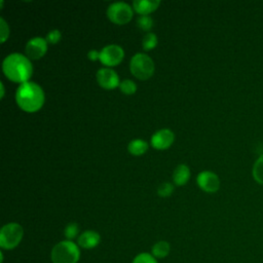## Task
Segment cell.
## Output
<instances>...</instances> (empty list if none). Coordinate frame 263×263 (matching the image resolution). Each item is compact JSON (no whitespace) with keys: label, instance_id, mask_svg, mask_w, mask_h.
<instances>
[{"label":"cell","instance_id":"cell-1","mask_svg":"<svg viewBox=\"0 0 263 263\" xmlns=\"http://www.w3.org/2000/svg\"><path fill=\"white\" fill-rule=\"evenodd\" d=\"M2 69L9 80L21 84L29 81L33 73V66L30 59L17 52L11 53L4 59Z\"/></svg>","mask_w":263,"mask_h":263},{"label":"cell","instance_id":"cell-2","mask_svg":"<svg viewBox=\"0 0 263 263\" xmlns=\"http://www.w3.org/2000/svg\"><path fill=\"white\" fill-rule=\"evenodd\" d=\"M15 101L22 110L36 112L44 104L43 89L39 84L32 81L22 83L16 89Z\"/></svg>","mask_w":263,"mask_h":263},{"label":"cell","instance_id":"cell-3","mask_svg":"<svg viewBox=\"0 0 263 263\" xmlns=\"http://www.w3.org/2000/svg\"><path fill=\"white\" fill-rule=\"evenodd\" d=\"M79 257L80 251L72 240H63L51 251L52 263H77Z\"/></svg>","mask_w":263,"mask_h":263},{"label":"cell","instance_id":"cell-4","mask_svg":"<svg viewBox=\"0 0 263 263\" xmlns=\"http://www.w3.org/2000/svg\"><path fill=\"white\" fill-rule=\"evenodd\" d=\"M132 74L140 80H147L154 73V63L152 59L145 53L135 54L129 63Z\"/></svg>","mask_w":263,"mask_h":263},{"label":"cell","instance_id":"cell-5","mask_svg":"<svg viewBox=\"0 0 263 263\" xmlns=\"http://www.w3.org/2000/svg\"><path fill=\"white\" fill-rule=\"evenodd\" d=\"M23 235H24V229L20 224L8 223L1 228L0 247L2 249L11 250L21 242Z\"/></svg>","mask_w":263,"mask_h":263},{"label":"cell","instance_id":"cell-6","mask_svg":"<svg viewBox=\"0 0 263 263\" xmlns=\"http://www.w3.org/2000/svg\"><path fill=\"white\" fill-rule=\"evenodd\" d=\"M107 16L116 25H124L133 18V9L125 2H115L108 7Z\"/></svg>","mask_w":263,"mask_h":263},{"label":"cell","instance_id":"cell-7","mask_svg":"<svg viewBox=\"0 0 263 263\" xmlns=\"http://www.w3.org/2000/svg\"><path fill=\"white\" fill-rule=\"evenodd\" d=\"M124 58V51L122 47L117 44H110L100 51V61L103 65L108 67L117 66Z\"/></svg>","mask_w":263,"mask_h":263},{"label":"cell","instance_id":"cell-8","mask_svg":"<svg viewBox=\"0 0 263 263\" xmlns=\"http://www.w3.org/2000/svg\"><path fill=\"white\" fill-rule=\"evenodd\" d=\"M196 182L201 190L209 193H214L220 188L219 177L211 171L200 172L196 178Z\"/></svg>","mask_w":263,"mask_h":263},{"label":"cell","instance_id":"cell-9","mask_svg":"<svg viewBox=\"0 0 263 263\" xmlns=\"http://www.w3.org/2000/svg\"><path fill=\"white\" fill-rule=\"evenodd\" d=\"M47 50V41L41 37H34L26 44V54L31 60H39Z\"/></svg>","mask_w":263,"mask_h":263},{"label":"cell","instance_id":"cell-10","mask_svg":"<svg viewBox=\"0 0 263 263\" xmlns=\"http://www.w3.org/2000/svg\"><path fill=\"white\" fill-rule=\"evenodd\" d=\"M97 81L105 89H114L120 81L117 73L110 68H102L97 72Z\"/></svg>","mask_w":263,"mask_h":263},{"label":"cell","instance_id":"cell-11","mask_svg":"<svg viewBox=\"0 0 263 263\" xmlns=\"http://www.w3.org/2000/svg\"><path fill=\"white\" fill-rule=\"evenodd\" d=\"M175 141L174 133L168 128H162L153 134L151 138V145L158 150L167 149Z\"/></svg>","mask_w":263,"mask_h":263},{"label":"cell","instance_id":"cell-12","mask_svg":"<svg viewBox=\"0 0 263 263\" xmlns=\"http://www.w3.org/2000/svg\"><path fill=\"white\" fill-rule=\"evenodd\" d=\"M159 4V0H135L133 2V7L139 14L148 15L149 13L155 11Z\"/></svg>","mask_w":263,"mask_h":263},{"label":"cell","instance_id":"cell-13","mask_svg":"<svg viewBox=\"0 0 263 263\" xmlns=\"http://www.w3.org/2000/svg\"><path fill=\"white\" fill-rule=\"evenodd\" d=\"M100 234L93 230H86L78 237V245L83 249H92L100 242Z\"/></svg>","mask_w":263,"mask_h":263},{"label":"cell","instance_id":"cell-14","mask_svg":"<svg viewBox=\"0 0 263 263\" xmlns=\"http://www.w3.org/2000/svg\"><path fill=\"white\" fill-rule=\"evenodd\" d=\"M190 178V170L186 164H179L174 174H173V180L176 185L182 186L187 183V181Z\"/></svg>","mask_w":263,"mask_h":263},{"label":"cell","instance_id":"cell-15","mask_svg":"<svg viewBox=\"0 0 263 263\" xmlns=\"http://www.w3.org/2000/svg\"><path fill=\"white\" fill-rule=\"evenodd\" d=\"M128 152L133 155H142L148 150V143L142 139H135L127 146Z\"/></svg>","mask_w":263,"mask_h":263},{"label":"cell","instance_id":"cell-16","mask_svg":"<svg viewBox=\"0 0 263 263\" xmlns=\"http://www.w3.org/2000/svg\"><path fill=\"white\" fill-rule=\"evenodd\" d=\"M170 250H171L170 243L167 241L160 240L154 243V246L152 247V255L155 258H164L168 255Z\"/></svg>","mask_w":263,"mask_h":263},{"label":"cell","instance_id":"cell-17","mask_svg":"<svg viewBox=\"0 0 263 263\" xmlns=\"http://www.w3.org/2000/svg\"><path fill=\"white\" fill-rule=\"evenodd\" d=\"M252 175L257 183L263 185V154L255 161L252 168Z\"/></svg>","mask_w":263,"mask_h":263},{"label":"cell","instance_id":"cell-18","mask_svg":"<svg viewBox=\"0 0 263 263\" xmlns=\"http://www.w3.org/2000/svg\"><path fill=\"white\" fill-rule=\"evenodd\" d=\"M144 50H151L157 45V37L154 33H147L142 41Z\"/></svg>","mask_w":263,"mask_h":263},{"label":"cell","instance_id":"cell-19","mask_svg":"<svg viewBox=\"0 0 263 263\" xmlns=\"http://www.w3.org/2000/svg\"><path fill=\"white\" fill-rule=\"evenodd\" d=\"M119 88H120L121 92H123L125 95H133L137 90V85L134 81H132L129 79H125L120 82Z\"/></svg>","mask_w":263,"mask_h":263},{"label":"cell","instance_id":"cell-20","mask_svg":"<svg viewBox=\"0 0 263 263\" xmlns=\"http://www.w3.org/2000/svg\"><path fill=\"white\" fill-rule=\"evenodd\" d=\"M137 25L143 31H149L153 27V20L149 15H141L137 20Z\"/></svg>","mask_w":263,"mask_h":263},{"label":"cell","instance_id":"cell-21","mask_svg":"<svg viewBox=\"0 0 263 263\" xmlns=\"http://www.w3.org/2000/svg\"><path fill=\"white\" fill-rule=\"evenodd\" d=\"M79 232V227L77 225V223H69L66 228H65V236L68 238V240H71L73 239L74 237H76V235L78 234Z\"/></svg>","mask_w":263,"mask_h":263},{"label":"cell","instance_id":"cell-22","mask_svg":"<svg viewBox=\"0 0 263 263\" xmlns=\"http://www.w3.org/2000/svg\"><path fill=\"white\" fill-rule=\"evenodd\" d=\"M173 191H174V186H173L171 183H168V182L162 183V184L158 187V189H157V193H158V195L161 196V197H167V196H170V195L173 193Z\"/></svg>","mask_w":263,"mask_h":263},{"label":"cell","instance_id":"cell-23","mask_svg":"<svg viewBox=\"0 0 263 263\" xmlns=\"http://www.w3.org/2000/svg\"><path fill=\"white\" fill-rule=\"evenodd\" d=\"M133 263H157L154 256L148 254V253H142L139 254L133 261Z\"/></svg>","mask_w":263,"mask_h":263},{"label":"cell","instance_id":"cell-24","mask_svg":"<svg viewBox=\"0 0 263 263\" xmlns=\"http://www.w3.org/2000/svg\"><path fill=\"white\" fill-rule=\"evenodd\" d=\"M62 38V34L59 30H52V31H49L46 35V38L45 40L47 41V43L49 44H55L58 42H60Z\"/></svg>","mask_w":263,"mask_h":263},{"label":"cell","instance_id":"cell-25","mask_svg":"<svg viewBox=\"0 0 263 263\" xmlns=\"http://www.w3.org/2000/svg\"><path fill=\"white\" fill-rule=\"evenodd\" d=\"M0 35H1V43H4L9 36V28L3 17L0 18Z\"/></svg>","mask_w":263,"mask_h":263},{"label":"cell","instance_id":"cell-26","mask_svg":"<svg viewBox=\"0 0 263 263\" xmlns=\"http://www.w3.org/2000/svg\"><path fill=\"white\" fill-rule=\"evenodd\" d=\"M87 58L88 60L90 61H97V60H100V52L96 49H91L87 52Z\"/></svg>","mask_w":263,"mask_h":263},{"label":"cell","instance_id":"cell-27","mask_svg":"<svg viewBox=\"0 0 263 263\" xmlns=\"http://www.w3.org/2000/svg\"><path fill=\"white\" fill-rule=\"evenodd\" d=\"M0 85H1V98H3L4 97V85L2 82L0 83Z\"/></svg>","mask_w":263,"mask_h":263}]
</instances>
